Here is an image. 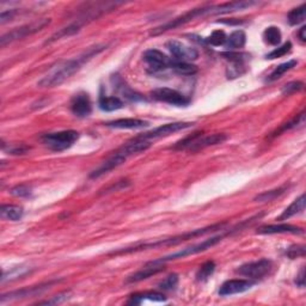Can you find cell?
I'll return each mask as SVG.
<instances>
[{"mask_svg":"<svg viewBox=\"0 0 306 306\" xmlns=\"http://www.w3.org/2000/svg\"><path fill=\"white\" fill-rule=\"evenodd\" d=\"M105 48H107V45L104 44L93 45V47L86 49L85 52L77 56V58L60 62V64L49 69L42 77V79L37 83V85L40 87H54L61 85L62 83L71 78L73 75H76L83 67V65H85L89 60L92 59L97 54H100Z\"/></svg>","mask_w":306,"mask_h":306,"instance_id":"obj_1","label":"cell"},{"mask_svg":"<svg viewBox=\"0 0 306 306\" xmlns=\"http://www.w3.org/2000/svg\"><path fill=\"white\" fill-rule=\"evenodd\" d=\"M225 224H217V225H212V226H207L205 228H198V230L187 232V233H183L179 236H175V237L171 238H167L163 239V241H157L154 243H145V244H140V245H135L133 248H127L125 250H122V254H128V252H134V251H140V250H146V249H154L158 247H167V245H176L179 244V243L188 241V239L199 237V236H202L205 233H208L210 231H216L218 228L224 227Z\"/></svg>","mask_w":306,"mask_h":306,"instance_id":"obj_2","label":"cell"},{"mask_svg":"<svg viewBox=\"0 0 306 306\" xmlns=\"http://www.w3.org/2000/svg\"><path fill=\"white\" fill-rule=\"evenodd\" d=\"M227 139L226 134L223 133H216V134L202 136L201 133H194V134L188 136L184 140H181L174 146L175 150H191L193 152L203 150L206 147L218 145V144H223Z\"/></svg>","mask_w":306,"mask_h":306,"instance_id":"obj_3","label":"cell"},{"mask_svg":"<svg viewBox=\"0 0 306 306\" xmlns=\"http://www.w3.org/2000/svg\"><path fill=\"white\" fill-rule=\"evenodd\" d=\"M79 139V133L76 131H62L56 133H48L42 135V143L49 150L55 152H61L71 147Z\"/></svg>","mask_w":306,"mask_h":306,"instance_id":"obj_4","label":"cell"},{"mask_svg":"<svg viewBox=\"0 0 306 306\" xmlns=\"http://www.w3.org/2000/svg\"><path fill=\"white\" fill-rule=\"evenodd\" d=\"M223 237H224V236H217V237H212L209 239H206V241H203L201 243H198V244L192 245V247L184 248V249H182V250H179V251L172 252V254L165 256V257L156 260V261H151V263H156V265H163L164 262L171 261V260L183 258V257H187V256L195 255V254H199V252L206 251L207 249H210L212 247H214L217 243H219L221 239H223Z\"/></svg>","mask_w":306,"mask_h":306,"instance_id":"obj_5","label":"cell"},{"mask_svg":"<svg viewBox=\"0 0 306 306\" xmlns=\"http://www.w3.org/2000/svg\"><path fill=\"white\" fill-rule=\"evenodd\" d=\"M51 23V19L49 18H43V19H38L36 22H33L30 24H26V26L16 28L10 31V33L3 35L2 38H0V43H2L3 47L6 45L8 43H11L13 41L17 40H22V38L29 36V35H33L37 31H40L43 29L44 27H47L48 24Z\"/></svg>","mask_w":306,"mask_h":306,"instance_id":"obj_6","label":"cell"},{"mask_svg":"<svg viewBox=\"0 0 306 306\" xmlns=\"http://www.w3.org/2000/svg\"><path fill=\"white\" fill-rule=\"evenodd\" d=\"M273 269V262L269 260H258V261L245 263L239 267L237 269V273L241 274L243 276L250 277V279L257 280L263 279L267 275H269L270 272Z\"/></svg>","mask_w":306,"mask_h":306,"instance_id":"obj_7","label":"cell"},{"mask_svg":"<svg viewBox=\"0 0 306 306\" xmlns=\"http://www.w3.org/2000/svg\"><path fill=\"white\" fill-rule=\"evenodd\" d=\"M151 96L154 100L175 105V107H187L191 103V101L185 96H183L181 92L174 89H169V87H159V89L153 90L151 92Z\"/></svg>","mask_w":306,"mask_h":306,"instance_id":"obj_8","label":"cell"},{"mask_svg":"<svg viewBox=\"0 0 306 306\" xmlns=\"http://www.w3.org/2000/svg\"><path fill=\"white\" fill-rule=\"evenodd\" d=\"M193 124L191 122H174V124H168L164 126H160V127H157L152 129L151 132L144 133V134L139 135V138H142L144 140H154L158 138H164V136H169L170 134H174L176 132L183 131V129H187L189 127H192Z\"/></svg>","mask_w":306,"mask_h":306,"instance_id":"obj_9","label":"cell"},{"mask_svg":"<svg viewBox=\"0 0 306 306\" xmlns=\"http://www.w3.org/2000/svg\"><path fill=\"white\" fill-rule=\"evenodd\" d=\"M167 48L174 56L175 60L183 62L194 61L199 58V52L195 48L188 47L178 41H169L167 43Z\"/></svg>","mask_w":306,"mask_h":306,"instance_id":"obj_10","label":"cell"},{"mask_svg":"<svg viewBox=\"0 0 306 306\" xmlns=\"http://www.w3.org/2000/svg\"><path fill=\"white\" fill-rule=\"evenodd\" d=\"M143 58L153 72L163 71V69L170 68L172 60H174L168 58L167 55L163 54V53L159 51H157V49H149V51H146L144 53Z\"/></svg>","mask_w":306,"mask_h":306,"instance_id":"obj_11","label":"cell"},{"mask_svg":"<svg viewBox=\"0 0 306 306\" xmlns=\"http://www.w3.org/2000/svg\"><path fill=\"white\" fill-rule=\"evenodd\" d=\"M150 147H151V142L136 136V138L132 139L131 142L126 143L122 147H120V149L116 151V153H117L119 156H121L124 159L127 160V158H129L131 156H134L136 153L144 152V151L149 150Z\"/></svg>","mask_w":306,"mask_h":306,"instance_id":"obj_12","label":"cell"},{"mask_svg":"<svg viewBox=\"0 0 306 306\" xmlns=\"http://www.w3.org/2000/svg\"><path fill=\"white\" fill-rule=\"evenodd\" d=\"M252 286H254V283L249 280H244V279L227 280L221 285L219 294L221 297H227V295L243 293V292H247L250 290Z\"/></svg>","mask_w":306,"mask_h":306,"instance_id":"obj_13","label":"cell"},{"mask_svg":"<svg viewBox=\"0 0 306 306\" xmlns=\"http://www.w3.org/2000/svg\"><path fill=\"white\" fill-rule=\"evenodd\" d=\"M55 281H51V283L40 285V286H33V287H27L23 288L20 291H15L10 292L8 294H3L0 298V301L5 302L6 300H15V299H20V298H27V297H35V295H40L43 293L44 291H47L49 286H52Z\"/></svg>","mask_w":306,"mask_h":306,"instance_id":"obj_14","label":"cell"},{"mask_svg":"<svg viewBox=\"0 0 306 306\" xmlns=\"http://www.w3.org/2000/svg\"><path fill=\"white\" fill-rule=\"evenodd\" d=\"M71 110L78 117H87L92 111L89 95L85 92L77 93L71 101Z\"/></svg>","mask_w":306,"mask_h":306,"instance_id":"obj_15","label":"cell"},{"mask_svg":"<svg viewBox=\"0 0 306 306\" xmlns=\"http://www.w3.org/2000/svg\"><path fill=\"white\" fill-rule=\"evenodd\" d=\"M256 4H257V3L255 2H232L225 3V4L221 5H212V8H210V15H224V13H230L238 11V10H244Z\"/></svg>","mask_w":306,"mask_h":306,"instance_id":"obj_16","label":"cell"},{"mask_svg":"<svg viewBox=\"0 0 306 306\" xmlns=\"http://www.w3.org/2000/svg\"><path fill=\"white\" fill-rule=\"evenodd\" d=\"M125 161H126V159H124V158H122L121 156H119L117 153L114 152V154H112V156L109 157L107 160L103 161V163H102L100 165V167H98L97 169H95V170L92 172H91L90 177L91 178H98V177H101L102 175H104V174H107V172H109V171L114 170L115 168L120 167V165H121L122 163H125Z\"/></svg>","mask_w":306,"mask_h":306,"instance_id":"obj_17","label":"cell"},{"mask_svg":"<svg viewBox=\"0 0 306 306\" xmlns=\"http://www.w3.org/2000/svg\"><path fill=\"white\" fill-rule=\"evenodd\" d=\"M304 230L301 227L293 226L290 224H279V225H266L260 227L257 233L260 234H275V233H302Z\"/></svg>","mask_w":306,"mask_h":306,"instance_id":"obj_18","label":"cell"},{"mask_svg":"<svg viewBox=\"0 0 306 306\" xmlns=\"http://www.w3.org/2000/svg\"><path fill=\"white\" fill-rule=\"evenodd\" d=\"M105 126L116 129H139L147 127V126H150V124L147 121L139 119H120L108 122Z\"/></svg>","mask_w":306,"mask_h":306,"instance_id":"obj_19","label":"cell"},{"mask_svg":"<svg viewBox=\"0 0 306 306\" xmlns=\"http://www.w3.org/2000/svg\"><path fill=\"white\" fill-rule=\"evenodd\" d=\"M165 268L163 265H156V263H147V266L145 268L139 270L131 275L127 279V283H139V281H143L145 279H149L150 276L156 275L159 272H163Z\"/></svg>","mask_w":306,"mask_h":306,"instance_id":"obj_20","label":"cell"},{"mask_svg":"<svg viewBox=\"0 0 306 306\" xmlns=\"http://www.w3.org/2000/svg\"><path fill=\"white\" fill-rule=\"evenodd\" d=\"M245 42H247V36H245L244 31L236 30L230 35V36H227L226 43H225V48H226L228 52L237 51V49H241L244 47Z\"/></svg>","mask_w":306,"mask_h":306,"instance_id":"obj_21","label":"cell"},{"mask_svg":"<svg viewBox=\"0 0 306 306\" xmlns=\"http://www.w3.org/2000/svg\"><path fill=\"white\" fill-rule=\"evenodd\" d=\"M305 202H306L305 201V195L302 194V195L299 196L297 200H294L293 203H291V205L284 210V213L280 216L279 220L290 219V218L297 216V214H299V213H301L302 210L305 209Z\"/></svg>","mask_w":306,"mask_h":306,"instance_id":"obj_22","label":"cell"},{"mask_svg":"<svg viewBox=\"0 0 306 306\" xmlns=\"http://www.w3.org/2000/svg\"><path fill=\"white\" fill-rule=\"evenodd\" d=\"M145 300H150V301H165L167 298H165L164 294L159 293V292H145V293H136L133 294L131 297V300L128 301V304H142L143 301Z\"/></svg>","mask_w":306,"mask_h":306,"instance_id":"obj_23","label":"cell"},{"mask_svg":"<svg viewBox=\"0 0 306 306\" xmlns=\"http://www.w3.org/2000/svg\"><path fill=\"white\" fill-rule=\"evenodd\" d=\"M23 214L24 210L22 207L16 205H3L0 209V216L5 220L18 221L23 218Z\"/></svg>","mask_w":306,"mask_h":306,"instance_id":"obj_24","label":"cell"},{"mask_svg":"<svg viewBox=\"0 0 306 306\" xmlns=\"http://www.w3.org/2000/svg\"><path fill=\"white\" fill-rule=\"evenodd\" d=\"M30 272H31V268L29 266L13 267V268H11V269L4 270V272H3L2 283L4 284V283H6V281H13L17 279H20V277L26 276L27 274H29Z\"/></svg>","mask_w":306,"mask_h":306,"instance_id":"obj_25","label":"cell"},{"mask_svg":"<svg viewBox=\"0 0 306 306\" xmlns=\"http://www.w3.org/2000/svg\"><path fill=\"white\" fill-rule=\"evenodd\" d=\"M98 105L104 111H114L124 107V102L115 96H102L100 97V101H98Z\"/></svg>","mask_w":306,"mask_h":306,"instance_id":"obj_26","label":"cell"},{"mask_svg":"<svg viewBox=\"0 0 306 306\" xmlns=\"http://www.w3.org/2000/svg\"><path fill=\"white\" fill-rule=\"evenodd\" d=\"M171 69H174L176 73L182 76H193L198 72V67L195 65L189 64V62H183V61H177V60H172L171 64Z\"/></svg>","mask_w":306,"mask_h":306,"instance_id":"obj_27","label":"cell"},{"mask_svg":"<svg viewBox=\"0 0 306 306\" xmlns=\"http://www.w3.org/2000/svg\"><path fill=\"white\" fill-rule=\"evenodd\" d=\"M297 64H298L297 60H290V61L284 62V64L279 65L268 76V78H267V82H274V80L281 78V77H283L287 71H290V69L295 67V66H297Z\"/></svg>","mask_w":306,"mask_h":306,"instance_id":"obj_28","label":"cell"},{"mask_svg":"<svg viewBox=\"0 0 306 306\" xmlns=\"http://www.w3.org/2000/svg\"><path fill=\"white\" fill-rule=\"evenodd\" d=\"M227 40L226 34L223 30H216L210 34V36L203 38V40H200V43H206L209 45H213V47H220V45H225Z\"/></svg>","mask_w":306,"mask_h":306,"instance_id":"obj_29","label":"cell"},{"mask_svg":"<svg viewBox=\"0 0 306 306\" xmlns=\"http://www.w3.org/2000/svg\"><path fill=\"white\" fill-rule=\"evenodd\" d=\"M79 30H80V24L79 23H72L67 27L62 28V29L59 30L58 33H55L51 38H49L47 42H45V43H52V42H54L56 40H60V38H62V37L72 36V35L78 33Z\"/></svg>","mask_w":306,"mask_h":306,"instance_id":"obj_30","label":"cell"},{"mask_svg":"<svg viewBox=\"0 0 306 306\" xmlns=\"http://www.w3.org/2000/svg\"><path fill=\"white\" fill-rule=\"evenodd\" d=\"M119 83H115V86L117 87L120 90V92L124 95V97L127 98L129 101H143L144 97L142 95H139L138 92H135V91H133L131 87H129L127 84L124 83V80L120 79L117 77Z\"/></svg>","mask_w":306,"mask_h":306,"instance_id":"obj_31","label":"cell"},{"mask_svg":"<svg viewBox=\"0 0 306 306\" xmlns=\"http://www.w3.org/2000/svg\"><path fill=\"white\" fill-rule=\"evenodd\" d=\"M263 38L267 43L270 45H277L281 42V38H283V35H281V31L279 28L276 27H269L267 28L263 33Z\"/></svg>","mask_w":306,"mask_h":306,"instance_id":"obj_32","label":"cell"},{"mask_svg":"<svg viewBox=\"0 0 306 306\" xmlns=\"http://www.w3.org/2000/svg\"><path fill=\"white\" fill-rule=\"evenodd\" d=\"M305 16H306V5L302 4L301 6H299L297 9H293L290 13H288L287 20L291 26H298V24L304 22Z\"/></svg>","mask_w":306,"mask_h":306,"instance_id":"obj_33","label":"cell"},{"mask_svg":"<svg viewBox=\"0 0 306 306\" xmlns=\"http://www.w3.org/2000/svg\"><path fill=\"white\" fill-rule=\"evenodd\" d=\"M214 270H216V263L213 261H207L200 267L198 273H196V279L203 283V281L208 280V277L214 273Z\"/></svg>","mask_w":306,"mask_h":306,"instance_id":"obj_34","label":"cell"},{"mask_svg":"<svg viewBox=\"0 0 306 306\" xmlns=\"http://www.w3.org/2000/svg\"><path fill=\"white\" fill-rule=\"evenodd\" d=\"M304 124H305V112L302 111L301 114H299L297 116V117L292 120V121L287 122V124H285L284 126H281V127L279 129H276V132L274 133V135H279L280 133H283L285 131H288V129L300 127V126H302Z\"/></svg>","mask_w":306,"mask_h":306,"instance_id":"obj_35","label":"cell"},{"mask_svg":"<svg viewBox=\"0 0 306 306\" xmlns=\"http://www.w3.org/2000/svg\"><path fill=\"white\" fill-rule=\"evenodd\" d=\"M285 191H286V187H281V188L274 189V191L265 192V193H262V194H260V195L256 196L255 201H261V202L272 201V200L276 199L277 196H280L281 194H284Z\"/></svg>","mask_w":306,"mask_h":306,"instance_id":"obj_36","label":"cell"},{"mask_svg":"<svg viewBox=\"0 0 306 306\" xmlns=\"http://www.w3.org/2000/svg\"><path fill=\"white\" fill-rule=\"evenodd\" d=\"M221 56H224L225 59L228 60L231 62H239V64H244L247 61L248 58H250L249 54H245V53H238V52H225L221 53Z\"/></svg>","mask_w":306,"mask_h":306,"instance_id":"obj_37","label":"cell"},{"mask_svg":"<svg viewBox=\"0 0 306 306\" xmlns=\"http://www.w3.org/2000/svg\"><path fill=\"white\" fill-rule=\"evenodd\" d=\"M291 49H292V43H291V42H286L285 44L280 45V47H277V48L274 49V51L270 52L269 54H267L266 58L270 59V60L281 58V56L286 55L287 53H290Z\"/></svg>","mask_w":306,"mask_h":306,"instance_id":"obj_38","label":"cell"},{"mask_svg":"<svg viewBox=\"0 0 306 306\" xmlns=\"http://www.w3.org/2000/svg\"><path fill=\"white\" fill-rule=\"evenodd\" d=\"M177 285H178V275L177 274H171V275H169L167 279L161 281L158 286L164 291H172L177 287Z\"/></svg>","mask_w":306,"mask_h":306,"instance_id":"obj_39","label":"cell"},{"mask_svg":"<svg viewBox=\"0 0 306 306\" xmlns=\"http://www.w3.org/2000/svg\"><path fill=\"white\" fill-rule=\"evenodd\" d=\"M68 298H69V293H68V292H65V293H61V294L55 295V297H53L52 299H48V300L41 301V302H38V304H40V305H55V304H61V302H64V301L67 300Z\"/></svg>","mask_w":306,"mask_h":306,"instance_id":"obj_40","label":"cell"},{"mask_svg":"<svg viewBox=\"0 0 306 306\" xmlns=\"http://www.w3.org/2000/svg\"><path fill=\"white\" fill-rule=\"evenodd\" d=\"M10 193L17 198H29L31 195V189L27 185H17V187L12 188Z\"/></svg>","mask_w":306,"mask_h":306,"instance_id":"obj_41","label":"cell"},{"mask_svg":"<svg viewBox=\"0 0 306 306\" xmlns=\"http://www.w3.org/2000/svg\"><path fill=\"white\" fill-rule=\"evenodd\" d=\"M287 256L290 258H297V257H302L305 255V247L304 245H293L287 250Z\"/></svg>","mask_w":306,"mask_h":306,"instance_id":"obj_42","label":"cell"},{"mask_svg":"<svg viewBox=\"0 0 306 306\" xmlns=\"http://www.w3.org/2000/svg\"><path fill=\"white\" fill-rule=\"evenodd\" d=\"M302 86H304V84H302L301 82H292V83L286 84L281 91H283V93H285V95H290L292 92H295V91L301 90Z\"/></svg>","mask_w":306,"mask_h":306,"instance_id":"obj_43","label":"cell"},{"mask_svg":"<svg viewBox=\"0 0 306 306\" xmlns=\"http://www.w3.org/2000/svg\"><path fill=\"white\" fill-rule=\"evenodd\" d=\"M30 150V147H28L26 145H11L9 146V150L8 152L11 153V154H26L28 151Z\"/></svg>","mask_w":306,"mask_h":306,"instance_id":"obj_44","label":"cell"},{"mask_svg":"<svg viewBox=\"0 0 306 306\" xmlns=\"http://www.w3.org/2000/svg\"><path fill=\"white\" fill-rule=\"evenodd\" d=\"M295 284L298 285L299 287H304L305 286V269L301 268L300 273L297 275V279H295Z\"/></svg>","mask_w":306,"mask_h":306,"instance_id":"obj_45","label":"cell"},{"mask_svg":"<svg viewBox=\"0 0 306 306\" xmlns=\"http://www.w3.org/2000/svg\"><path fill=\"white\" fill-rule=\"evenodd\" d=\"M298 36L300 38V41L305 42L306 41V27H301L300 30H299Z\"/></svg>","mask_w":306,"mask_h":306,"instance_id":"obj_46","label":"cell"}]
</instances>
